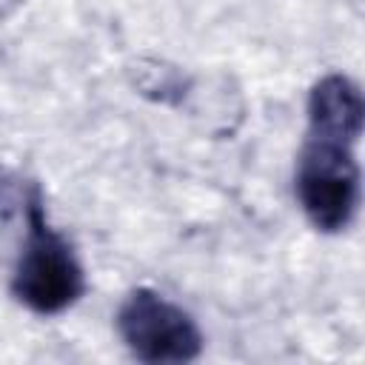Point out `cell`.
<instances>
[{"mask_svg":"<svg viewBox=\"0 0 365 365\" xmlns=\"http://www.w3.org/2000/svg\"><path fill=\"white\" fill-rule=\"evenodd\" d=\"M356 143L308 134L297 160V200L308 222L322 234L345 231L359 208V163Z\"/></svg>","mask_w":365,"mask_h":365,"instance_id":"6da1fadb","label":"cell"},{"mask_svg":"<svg viewBox=\"0 0 365 365\" xmlns=\"http://www.w3.org/2000/svg\"><path fill=\"white\" fill-rule=\"evenodd\" d=\"M83 294L86 271L71 242L43 214L14 254L11 297L34 314L54 317L77 305Z\"/></svg>","mask_w":365,"mask_h":365,"instance_id":"7a4b0ae2","label":"cell"},{"mask_svg":"<svg viewBox=\"0 0 365 365\" xmlns=\"http://www.w3.org/2000/svg\"><path fill=\"white\" fill-rule=\"evenodd\" d=\"M117 334L140 362H191L202 354L197 319L151 288H134L117 308Z\"/></svg>","mask_w":365,"mask_h":365,"instance_id":"3957f363","label":"cell"},{"mask_svg":"<svg viewBox=\"0 0 365 365\" xmlns=\"http://www.w3.org/2000/svg\"><path fill=\"white\" fill-rule=\"evenodd\" d=\"M365 100L359 86L345 74H325L308 94V134L359 143Z\"/></svg>","mask_w":365,"mask_h":365,"instance_id":"277c9868","label":"cell"},{"mask_svg":"<svg viewBox=\"0 0 365 365\" xmlns=\"http://www.w3.org/2000/svg\"><path fill=\"white\" fill-rule=\"evenodd\" d=\"M43 214L46 205L40 185L26 174L0 165V251L14 248L17 254L31 225Z\"/></svg>","mask_w":365,"mask_h":365,"instance_id":"5b68a950","label":"cell"},{"mask_svg":"<svg viewBox=\"0 0 365 365\" xmlns=\"http://www.w3.org/2000/svg\"><path fill=\"white\" fill-rule=\"evenodd\" d=\"M20 3H23V0H0V20H3V17H9Z\"/></svg>","mask_w":365,"mask_h":365,"instance_id":"8992f818","label":"cell"}]
</instances>
